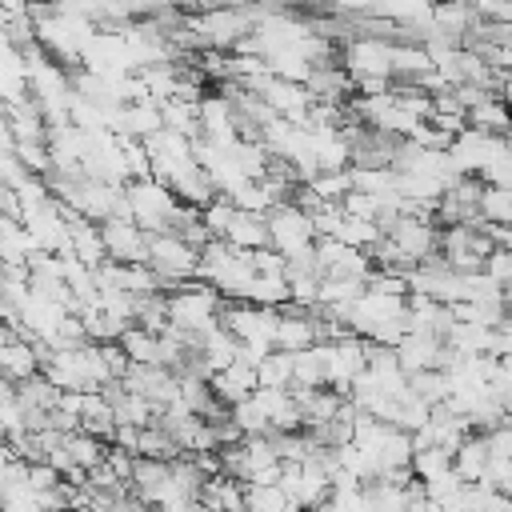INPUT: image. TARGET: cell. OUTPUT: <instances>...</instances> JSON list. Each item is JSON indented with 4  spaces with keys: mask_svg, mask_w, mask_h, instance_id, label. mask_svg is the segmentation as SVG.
<instances>
[{
    "mask_svg": "<svg viewBox=\"0 0 512 512\" xmlns=\"http://www.w3.org/2000/svg\"><path fill=\"white\" fill-rule=\"evenodd\" d=\"M148 264L160 272L164 292L196 280L200 272V248L192 240H184L180 232H148Z\"/></svg>",
    "mask_w": 512,
    "mask_h": 512,
    "instance_id": "cell-1",
    "label": "cell"
},
{
    "mask_svg": "<svg viewBox=\"0 0 512 512\" xmlns=\"http://www.w3.org/2000/svg\"><path fill=\"white\" fill-rule=\"evenodd\" d=\"M124 188H128L132 216L144 232H168L176 224V212H180L184 200L172 192V184H164L160 176H136Z\"/></svg>",
    "mask_w": 512,
    "mask_h": 512,
    "instance_id": "cell-2",
    "label": "cell"
},
{
    "mask_svg": "<svg viewBox=\"0 0 512 512\" xmlns=\"http://www.w3.org/2000/svg\"><path fill=\"white\" fill-rule=\"evenodd\" d=\"M268 236L272 244L296 260V256H312L316 252V224H312V212L296 200H280L272 212H268Z\"/></svg>",
    "mask_w": 512,
    "mask_h": 512,
    "instance_id": "cell-3",
    "label": "cell"
},
{
    "mask_svg": "<svg viewBox=\"0 0 512 512\" xmlns=\"http://www.w3.org/2000/svg\"><path fill=\"white\" fill-rule=\"evenodd\" d=\"M256 16L244 8H212L188 20V32L204 44V48H236L248 32H252Z\"/></svg>",
    "mask_w": 512,
    "mask_h": 512,
    "instance_id": "cell-4",
    "label": "cell"
},
{
    "mask_svg": "<svg viewBox=\"0 0 512 512\" xmlns=\"http://www.w3.org/2000/svg\"><path fill=\"white\" fill-rule=\"evenodd\" d=\"M344 68L352 72V80H364V76L392 80L396 76V44H388L384 36H360L344 48Z\"/></svg>",
    "mask_w": 512,
    "mask_h": 512,
    "instance_id": "cell-5",
    "label": "cell"
},
{
    "mask_svg": "<svg viewBox=\"0 0 512 512\" xmlns=\"http://www.w3.org/2000/svg\"><path fill=\"white\" fill-rule=\"evenodd\" d=\"M252 92H256L276 116H288V120H296V124H304L308 112H312V104H316V96H312L308 84H296V80H284V76H272V72H268Z\"/></svg>",
    "mask_w": 512,
    "mask_h": 512,
    "instance_id": "cell-6",
    "label": "cell"
},
{
    "mask_svg": "<svg viewBox=\"0 0 512 512\" xmlns=\"http://www.w3.org/2000/svg\"><path fill=\"white\" fill-rule=\"evenodd\" d=\"M416 264L420 260H432L436 252H440V232H436V220L432 216H396L388 228H384Z\"/></svg>",
    "mask_w": 512,
    "mask_h": 512,
    "instance_id": "cell-7",
    "label": "cell"
},
{
    "mask_svg": "<svg viewBox=\"0 0 512 512\" xmlns=\"http://www.w3.org/2000/svg\"><path fill=\"white\" fill-rule=\"evenodd\" d=\"M200 128L216 144H236L244 136L240 116H236V104H232L228 92H204L200 96Z\"/></svg>",
    "mask_w": 512,
    "mask_h": 512,
    "instance_id": "cell-8",
    "label": "cell"
},
{
    "mask_svg": "<svg viewBox=\"0 0 512 512\" xmlns=\"http://www.w3.org/2000/svg\"><path fill=\"white\" fill-rule=\"evenodd\" d=\"M308 344H320V316H316V308L284 304L280 308V324H276V348L300 352Z\"/></svg>",
    "mask_w": 512,
    "mask_h": 512,
    "instance_id": "cell-9",
    "label": "cell"
},
{
    "mask_svg": "<svg viewBox=\"0 0 512 512\" xmlns=\"http://www.w3.org/2000/svg\"><path fill=\"white\" fill-rule=\"evenodd\" d=\"M100 228L112 260H148V232L132 216H108L100 220Z\"/></svg>",
    "mask_w": 512,
    "mask_h": 512,
    "instance_id": "cell-10",
    "label": "cell"
},
{
    "mask_svg": "<svg viewBox=\"0 0 512 512\" xmlns=\"http://www.w3.org/2000/svg\"><path fill=\"white\" fill-rule=\"evenodd\" d=\"M440 344H444V336H436V332H404L400 344H396V356H400V364H404L408 372L436 368Z\"/></svg>",
    "mask_w": 512,
    "mask_h": 512,
    "instance_id": "cell-11",
    "label": "cell"
},
{
    "mask_svg": "<svg viewBox=\"0 0 512 512\" xmlns=\"http://www.w3.org/2000/svg\"><path fill=\"white\" fill-rule=\"evenodd\" d=\"M200 504H204V508H248L244 480L232 476V472H216V476H208L204 488H200Z\"/></svg>",
    "mask_w": 512,
    "mask_h": 512,
    "instance_id": "cell-12",
    "label": "cell"
},
{
    "mask_svg": "<svg viewBox=\"0 0 512 512\" xmlns=\"http://www.w3.org/2000/svg\"><path fill=\"white\" fill-rule=\"evenodd\" d=\"M488 460H492V448H488V436L484 432H468L464 440H460V448L452 452V464H456V472L464 476V480H480L484 476V468H488Z\"/></svg>",
    "mask_w": 512,
    "mask_h": 512,
    "instance_id": "cell-13",
    "label": "cell"
},
{
    "mask_svg": "<svg viewBox=\"0 0 512 512\" xmlns=\"http://www.w3.org/2000/svg\"><path fill=\"white\" fill-rule=\"evenodd\" d=\"M224 240H232V244L244 248V252H256V248L272 244V236H268V216H260V212H244V208H240Z\"/></svg>",
    "mask_w": 512,
    "mask_h": 512,
    "instance_id": "cell-14",
    "label": "cell"
},
{
    "mask_svg": "<svg viewBox=\"0 0 512 512\" xmlns=\"http://www.w3.org/2000/svg\"><path fill=\"white\" fill-rule=\"evenodd\" d=\"M160 108H164V128H176V132H184V136H192V140L204 136V128H200V100L168 96Z\"/></svg>",
    "mask_w": 512,
    "mask_h": 512,
    "instance_id": "cell-15",
    "label": "cell"
},
{
    "mask_svg": "<svg viewBox=\"0 0 512 512\" xmlns=\"http://www.w3.org/2000/svg\"><path fill=\"white\" fill-rule=\"evenodd\" d=\"M468 120H472V124H480V128H492V132L512 136V104H508V96L488 92L480 104H472V108H468Z\"/></svg>",
    "mask_w": 512,
    "mask_h": 512,
    "instance_id": "cell-16",
    "label": "cell"
},
{
    "mask_svg": "<svg viewBox=\"0 0 512 512\" xmlns=\"http://www.w3.org/2000/svg\"><path fill=\"white\" fill-rule=\"evenodd\" d=\"M120 344L132 356V364H160V332H152L144 324H128L120 332Z\"/></svg>",
    "mask_w": 512,
    "mask_h": 512,
    "instance_id": "cell-17",
    "label": "cell"
},
{
    "mask_svg": "<svg viewBox=\"0 0 512 512\" xmlns=\"http://www.w3.org/2000/svg\"><path fill=\"white\" fill-rule=\"evenodd\" d=\"M260 384L264 388H292V376H296V352L288 348H272L264 360H260Z\"/></svg>",
    "mask_w": 512,
    "mask_h": 512,
    "instance_id": "cell-18",
    "label": "cell"
},
{
    "mask_svg": "<svg viewBox=\"0 0 512 512\" xmlns=\"http://www.w3.org/2000/svg\"><path fill=\"white\" fill-rule=\"evenodd\" d=\"M328 384V372H324V344H308L296 352V376H292V388H320Z\"/></svg>",
    "mask_w": 512,
    "mask_h": 512,
    "instance_id": "cell-19",
    "label": "cell"
},
{
    "mask_svg": "<svg viewBox=\"0 0 512 512\" xmlns=\"http://www.w3.org/2000/svg\"><path fill=\"white\" fill-rule=\"evenodd\" d=\"M16 396L24 400V408L52 412L56 400H60V384H52L44 372H36V376H28V380H16Z\"/></svg>",
    "mask_w": 512,
    "mask_h": 512,
    "instance_id": "cell-20",
    "label": "cell"
},
{
    "mask_svg": "<svg viewBox=\"0 0 512 512\" xmlns=\"http://www.w3.org/2000/svg\"><path fill=\"white\" fill-rule=\"evenodd\" d=\"M252 304H264V308H284L292 304V280L288 276H268V272H256V284H252Z\"/></svg>",
    "mask_w": 512,
    "mask_h": 512,
    "instance_id": "cell-21",
    "label": "cell"
},
{
    "mask_svg": "<svg viewBox=\"0 0 512 512\" xmlns=\"http://www.w3.org/2000/svg\"><path fill=\"white\" fill-rule=\"evenodd\" d=\"M412 388L428 404H444L452 396V372H444V368H420V372H412Z\"/></svg>",
    "mask_w": 512,
    "mask_h": 512,
    "instance_id": "cell-22",
    "label": "cell"
},
{
    "mask_svg": "<svg viewBox=\"0 0 512 512\" xmlns=\"http://www.w3.org/2000/svg\"><path fill=\"white\" fill-rule=\"evenodd\" d=\"M228 412H232V420L244 428V436H252V432H272L268 408L260 404V396H256V392H252V396H244V400H236Z\"/></svg>",
    "mask_w": 512,
    "mask_h": 512,
    "instance_id": "cell-23",
    "label": "cell"
},
{
    "mask_svg": "<svg viewBox=\"0 0 512 512\" xmlns=\"http://www.w3.org/2000/svg\"><path fill=\"white\" fill-rule=\"evenodd\" d=\"M244 496H248V508L256 512H280V508H296V500L284 492V484H244Z\"/></svg>",
    "mask_w": 512,
    "mask_h": 512,
    "instance_id": "cell-24",
    "label": "cell"
},
{
    "mask_svg": "<svg viewBox=\"0 0 512 512\" xmlns=\"http://www.w3.org/2000/svg\"><path fill=\"white\" fill-rule=\"evenodd\" d=\"M480 216L496 220V224H512V188L508 184H488L480 192Z\"/></svg>",
    "mask_w": 512,
    "mask_h": 512,
    "instance_id": "cell-25",
    "label": "cell"
},
{
    "mask_svg": "<svg viewBox=\"0 0 512 512\" xmlns=\"http://www.w3.org/2000/svg\"><path fill=\"white\" fill-rule=\"evenodd\" d=\"M452 464V452L448 448H440V444H428V448H416L412 452V476H432V472H440V468H448Z\"/></svg>",
    "mask_w": 512,
    "mask_h": 512,
    "instance_id": "cell-26",
    "label": "cell"
},
{
    "mask_svg": "<svg viewBox=\"0 0 512 512\" xmlns=\"http://www.w3.org/2000/svg\"><path fill=\"white\" fill-rule=\"evenodd\" d=\"M484 268L508 288V284H512V248H492L488 260H484Z\"/></svg>",
    "mask_w": 512,
    "mask_h": 512,
    "instance_id": "cell-27",
    "label": "cell"
},
{
    "mask_svg": "<svg viewBox=\"0 0 512 512\" xmlns=\"http://www.w3.org/2000/svg\"><path fill=\"white\" fill-rule=\"evenodd\" d=\"M484 436H488L492 456H512V424H508V420H500V424H496V428H488Z\"/></svg>",
    "mask_w": 512,
    "mask_h": 512,
    "instance_id": "cell-28",
    "label": "cell"
},
{
    "mask_svg": "<svg viewBox=\"0 0 512 512\" xmlns=\"http://www.w3.org/2000/svg\"><path fill=\"white\" fill-rule=\"evenodd\" d=\"M504 408H508V412H512V388H508V392H504Z\"/></svg>",
    "mask_w": 512,
    "mask_h": 512,
    "instance_id": "cell-29",
    "label": "cell"
}]
</instances>
